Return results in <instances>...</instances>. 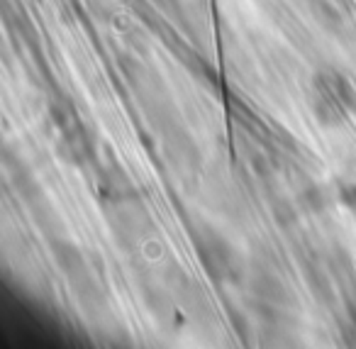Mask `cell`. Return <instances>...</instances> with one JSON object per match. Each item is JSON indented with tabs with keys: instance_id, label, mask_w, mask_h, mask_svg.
<instances>
[{
	"instance_id": "1",
	"label": "cell",
	"mask_w": 356,
	"mask_h": 349,
	"mask_svg": "<svg viewBox=\"0 0 356 349\" xmlns=\"http://www.w3.org/2000/svg\"><path fill=\"white\" fill-rule=\"evenodd\" d=\"M203 261L210 266V271L218 276H225V274H232V254H229L227 245L218 237H210L208 242L203 245Z\"/></svg>"
},
{
	"instance_id": "2",
	"label": "cell",
	"mask_w": 356,
	"mask_h": 349,
	"mask_svg": "<svg viewBox=\"0 0 356 349\" xmlns=\"http://www.w3.org/2000/svg\"><path fill=\"white\" fill-rule=\"evenodd\" d=\"M54 254H56V264H61V269L66 271H79L81 266H83V256H81V251L76 249L74 245H69V242H61V245H54Z\"/></svg>"
},
{
	"instance_id": "3",
	"label": "cell",
	"mask_w": 356,
	"mask_h": 349,
	"mask_svg": "<svg viewBox=\"0 0 356 349\" xmlns=\"http://www.w3.org/2000/svg\"><path fill=\"white\" fill-rule=\"evenodd\" d=\"M349 310H351V318H354V325H356V305H354V308L349 305Z\"/></svg>"
}]
</instances>
